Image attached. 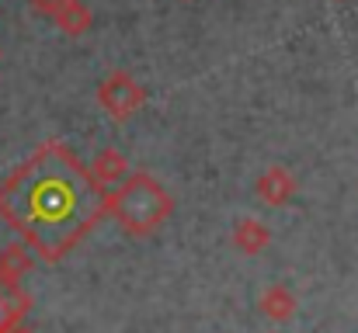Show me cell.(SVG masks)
I'll use <instances>...</instances> for the list:
<instances>
[{"label":"cell","instance_id":"cell-4","mask_svg":"<svg viewBox=\"0 0 358 333\" xmlns=\"http://www.w3.org/2000/svg\"><path fill=\"white\" fill-rule=\"evenodd\" d=\"M296 174L289 170V167H282V163H271V167H264L261 174H257V181H254V191H257V198L268 205V209H282V205H289L292 202V195H296Z\"/></svg>","mask_w":358,"mask_h":333},{"label":"cell","instance_id":"cell-14","mask_svg":"<svg viewBox=\"0 0 358 333\" xmlns=\"http://www.w3.org/2000/svg\"><path fill=\"white\" fill-rule=\"evenodd\" d=\"M0 56H3V52H0Z\"/></svg>","mask_w":358,"mask_h":333},{"label":"cell","instance_id":"cell-2","mask_svg":"<svg viewBox=\"0 0 358 333\" xmlns=\"http://www.w3.org/2000/svg\"><path fill=\"white\" fill-rule=\"evenodd\" d=\"M105 216L115 219L125 236L146 239L174 216V198L150 170H132L115 191L105 195Z\"/></svg>","mask_w":358,"mask_h":333},{"label":"cell","instance_id":"cell-3","mask_svg":"<svg viewBox=\"0 0 358 333\" xmlns=\"http://www.w3.org/2000/svg\"><path fill=\"white\" fill-rule=\"evenodd\" d=\"M98 105L115 125H122L146 105V87L129 70H115L98 84Z\"/></svg>","mask_w":358,"mask_h":333},{"label":"cell","instance_id":"cell-12","mask_svg":"<svg viewBox=\"0 0 358 333\" xmlns=\"http://www.w3.org/2000/svg\"><path fill=\"white\" fill-rule=\"evenodd\" d=\"M10 333H35V330H31V327H24V323H21V327H17V330H10Z\"/></svg>","mask_w":358,"mask_h":333},{"label":"cell","instance_id":"cell-5","mask_svg":"<svg viewBox=\"0 0 358 333\" xmlns=\"http://www.w3.org/2000/svg\"><path fill=\"white\" fill-rule=\"evenodd\" d=\"M87 174H91V181H94V188L101 191V195H108V191H115L122 181L132 174V167H129V160H125V153L115 149V146H105L91 163H87Z\"/></svg>","mask_w":358,"mask_h":333},{"label":"cell","instance_id":"cell-11","mask_svg":"<svg viewBox=\"0 0 358 333\" xmlns=\"http://www.w3.org/2000/svg\"><path fill=\"white\" fill-rule=\"evenodd\" d=\"M63 3H70V0H28V7H35L38 14H45V17H52Z\"/></svg>","mask_w":358,"mask_h":333},{"label":"cell","instance_id":"cell-8","mask_svg":"<svg viewBox=\"0 0 358 333\" xmlns=\"http://www.w3.org/2000/svg\"><path fill=\"white\" fill-rule=\"evenodd\" d=\"M257 309H261V316L271 320V323H289V320L296 316L299 302H296L292 288H285V285H268V288L261 292V299H257Z\"/></svg>","mask_w":358,"mask_h":333},{"label":"cell","instance_id":"cell-10","mask_svg":"<svg viewBox=\"0 0 358 333\" xmlns=\"http://www.w3.org/2000/svg\"><path fill=\"white\" fill-rule=\"evenodd\" d=\"M35 267V253H31V246L28 243H7L3 250H0V278L3 281H17L21 285V278L28 274Z\"/></svg>","mask_w":358,"mask_h":333},{"label":"cell","instance_id":"cell-13","mask_svg":"<svg viewBox=\"0 0 358 333\" xmlns=\"http://www.w3.org/2000/svg\"><path fill=\"white\" fill-rule=\"evenodd\" d=\"M181 3H192V0H181Z\"/></svg>","mask_w":358,"mask_h":333},{"label":"cell","instance_id":"cell-1","mask_svg":"<svg viewBox=\"0 0 358 333\" xmlns=\"http://www.w3.org/2000/svg\"><path fill=\"white\" fill-rule=\"evenodd\" d=\"M105 216V195L94 188L77 153L45 139L21 167L0 181V219L45 264H59Z\"/></svg>","mask_w":358,"mask_h":333},{"label":"cell","instance_id":"cell-9","mask_svg":"<svg viewBox=\"0 0 358 333\" xmlns=\"http://www.w3.org/2000/svg\"><path fill=\"white\" fill-rule=\"evenodd\" d=\"M63 35H70V38H77V35H87L91 31V24H94V14H91V7L84 3V0H70V3H63L52 17H49Z\"/></svg>","mask_w":358,"mask_h":333},{"label":"cell","instance_id":"cell-6","mask_svg":"<svg viewBox=\"0 0 358 333\" xmlns=\"http://www.w3.org/2000/svg\"><path fill=\"white\" fill-rule=\"evenodd\" d=\"M28 313H31V295L17 281H3L0 278V333L17 330Z\"/></svg>","mask_w":358,"mask_h":333},{"label":"cell","instance_id":"cell-7","mask_svg":"<svg viewBox=\"0 0 358 333\" xmlns=\"http://www.w3.org/2000/svg\"><path fill=\"white\" fill-rule=\"evenodd\" d=\"M230 239H234V246H237L243 257H257V253H264V250L271 246V229H268L261 219L243 216V219H237Z\"/></svg>","mask_w":358,"mask_h":333}]
</instances>
